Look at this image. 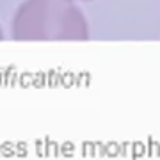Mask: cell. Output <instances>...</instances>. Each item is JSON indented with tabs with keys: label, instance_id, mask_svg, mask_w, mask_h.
Wrapping results in <instances>:
<instances>
[{
	"label": "cell",
	"instance_id": "1",
	"mask_svg": "<svg viewBox=\"0 0 160 160\" xmlns=\"http://www.w3.org/2000/svg\"><path fill=\"white\" fill-rule=\"evenodd\" d=\"M20 41H87L91 27L75 0H25L12 20Z\"/></svg>",
	"mask_w": 160,
	"mask_h": 160
},
{
	"label": "cell",
	"instance_id": "2",
	"mask_svg": "<svg viewBox=\"0 0 160 160\" xmlns=\"http://www.w3.org/2000/svg\"><path fill=\"white\" fill-rule=\"evenodd\" d=\"M75 2H92V0H75Z\"/></svg>",
	"mask_w": 160,
	"mask_h": 160
},
{
	"label": "cell",
	"instance_id": "3",
	"mask_svg": "<svg viewBox=\"0 0 160 160\" xmlns=\"http://www.w3.org/2000/svg\"><path fill=\"white\" fill-rule=\"evenodd\" d=\"M2 38H4V34H2V29H0V39H2Z\"/></svg>",
	"mask_w": 160,
	"mask_h": 160
}]
</instances>
